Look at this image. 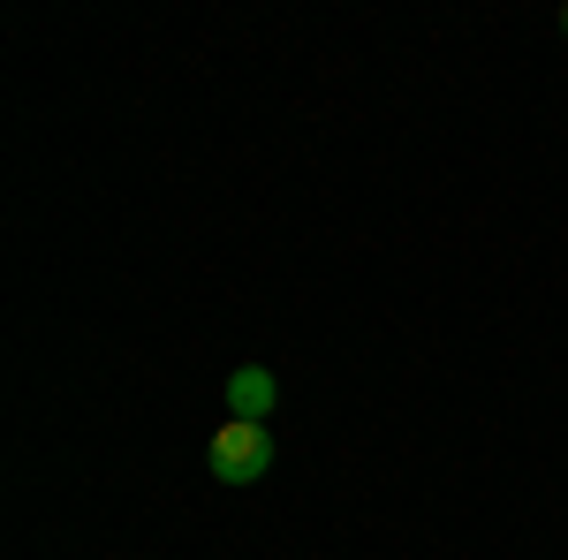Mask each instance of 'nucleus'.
Masks as SVG:
<instances>
[{"label": "nucleus", "mask_w": 568, "mask_h": 560, "mask_svg": "<svg viewBox=\"0 0 568 560\" xmlns=\"http://www.w3.org/2000/svg\"><path fill=\"white\" fill-rule=\"evenodd\" d=\"M561 39H568V8H561Z\"/></svg>", "instance_id": "nucleus-3"}, {"label": "nucleus", "mask_w": 568, "mask_h": 560, "mask_svg": "<svg viewBox=\"0 0 568 560\" xmlns=\"http://www.w3.org/2000/svg\"><path fill=\"white\" fill-rule=\"evenodd\" d=\"M273 409H281V379H273L265 364H235V371H227V417L273 425Z\"/></svg>", "instance_id": "nucleus-2"}, {"label": "nucleus", "mask_w": 568, "mask_h": 560, "mask_svg": "<svg viewBox=\"0 0 568 560\" xmlns=\"http://www.w3.org/2000/svg\"><path fill=\"white\" fill-rule=\"evenodd\" d=\"M273 431L265 425H243V417H227V425L213 431V447H205V470L220 477V485H258V477H273Z\"/></svg>", "instance_id": "nucleus-1"}]
</instances>
